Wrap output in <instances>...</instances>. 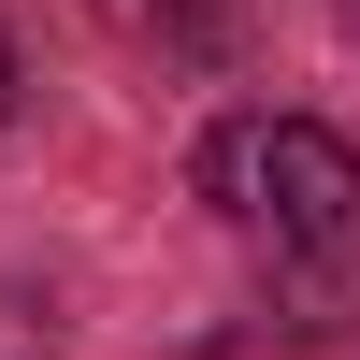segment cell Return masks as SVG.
<instances>
[{
    "mask_svg": "<svg viewBox=\"0 0 360 360\" xmlns=\"http://www.w3.org/2000/svg\"><path fill=\"white\" fill-rule=\"evenodd\" d=\"M0 101H15V44H0Z\"/></svg>",
    "mask_w": 360,
    "mask_h": 360,
    "instance_id": "cell-3",
    "label": "cell"
},
{
    "mask_svg": "<svg viewBox=\"0 0 360 360\" xmlns=\"http://www.w3.org/2000/svg\"><path fill=\"white\" fill-rule=\"evenodd\" d=\"M0 360H58V317H44V288H0Z\"/></svg>",
    "mask_w": 360,
    "mask_h": 360,
    "instance_id": "cell-2",
    "label": "cell"
},
{
    "mask_svg": "<svg viewBox=\"0 0 360 360\" xmlns=\"http://www.w3.org/2000/svg\"><path fill=\"white\" fill-rule=\"evenodd\" d=\"M188 173H202V202H217V231H245L274 274L360 259V144L317 130V115H217Z\"/></svg>",
    "mask_w": 360,
    "mask_h": 360,
    "instance_id": "cell-1",
    "label": "cell"
},
{
    "mask_svg": "<svg viewBox=\"0 0 360 360\" xmlns=\"http://www.w3.org/2000/svg\"><path fill=\"white\" fill-rule=\"evenodd\" d=\"M346 29H360V0H346Z\"/></svg>",
    "mask_w": 360,
    "mask_h": 360,
    "instance_id": "cell-4",
    "label": "cell"
}]
</instances>
